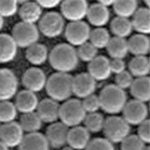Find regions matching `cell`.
Instances as JSON below:
<instances>
[{"mask_svg": "<svg viewBox=\"0 0 150 150\" xmlns=\"http://www.w3.org/2000/svg\"><path fill=\"white\" fill-rule=\"evenodd\" d=\"M52 68L57 72L68 73L74 70L79 58L74 47L68 43H60L55 46L48 55Z\"/></svg>", "mask_w": 150, "mask_h": 150, "instance_id": "obj_1", "label": "cell"}, {"mask_svg": "<svg viewBox=\"0 0 150 150\" xmlns=\"http://www.w3.org/2000/svg\"><path fill=\"white\" fill-rule=\"evenodd\" d=\"M100 108L105 112L115 115L122 112L127 103V95L124 90L114 84L104 87L98 96Z\"/></svg>", "mask_w": 150, "mask_h": 150, "instance_id": "obj_2", "label": "cell"}, {"mask_svg": "<svg viewBox=\"0 0 150 150\" xmlns=\"http://www.w3.org/2000/svg\"><path fill=\"white\" fill-rule=\"evenodd\" d=\"M72 82L73 76L68 73H55L47 79L46 92L57 102L65 101L73 94Z\"/></svg>", "mask_w": 150, "mask_h": 150, "instance_id": "obj_3", "label": "cell"}, {"mask_svg": "<svg viewBox=\"0 0 150 150\" xmlns=\"http://www.w3.org/2000/svg\"><path fill=\"white\" fill-rule=\"evenodd\" d=\"M82 101L76 98L68 99L60 105L59 119L68 128L79 126L86 116Z\"/></svg>", "mask_w": 150, "mask_h": 150, "instance_id": "obj_4", "label": "cell"}, {"mask_svg": "<svg viewBox=\"0 0 150 150\" xmlns=\"http://www.w3.org/2000/svg\"><path fill=\"white\" fill-rule=\"evenodd\" d=\"M103 131L110 142L121 143L129 135L130 127L123 117L114 115L105 119Z\"/></svg>", "mask_w": 150, "mask_h": 150, "instance_id": "obj_5", "label": "cell"}, {"mask_svg": "<svg viewBox=\"0 0 150 150\" xmlns=\"http://www.w3.org/2000/svg\"><path fill=\"white\" fill-rule=\"evenodd\" d=\"M11 35L18 47L27 48L37 43L40 31L35 24L21 21L14 25Z\"/></svg>", "mask_w": 150, "mask_h": 150, "instance_id": "obj_6", "label": "cell"}, {"mask_svg": "<svg viewBox=\"0 0 150 150\" xmlns=\"http://www.w3.org/2000/svg\"><path fill=\"white\" fill-rule=\"evenodd\" d=\"M64 28L65 21L62 15L55 11H50L42 16L38 28L45 37L52 38L62 34Z\"/></svg>", "mask_w": 150, "mask_h": 150, "instance_id": "obj_7", "label": "cell"}, {"mask_svg": "<svg viewBox=\"0 0 150 150\" xmlns=\"http://www.w3.org/2000/svg\"><path fill=\"white\" fill-rule=\"evenodd\" d=\"M91 31L88 24L84 21L70 22L65 29V36L69 45L80 46L89 40Z\"/></svg>", "mask_w": 150, "mask_h": 150, "instance_id": "obj_8", "label": "cell"}, {"mask_svg": "<svg viewBox=\"0 0 150 150\" xmlns=\"http://www.w3.org/2000/svg\"><path fill=\"white\" fill-rule=\"evenodd\" d=\"M122 112L123 118L129 125H139L148 119L149 110L146 104L135 99L126 103Z\"/></svg>", "mask_w": 150, "mask_h": 150, "instance_id": "obj_9", "label": "cell"}, {"mask_svg": "<svg viewBox=\"0 0 150 150\" xmlns=\"http://www.w3.org/2000/svg\"><path fill=\"white\" fill-rule=\"evenodd\" d=\"M63 18L71 22L82 21L87 15L88 4L84 0H67L60 3Z\"/></svg>", "mask_w": 150, "mask_h": 150, "instance_id": "obj_10", "label": "cell"}, {"mask_svg": "<svg viewBox=\"0 0 150 150\" xmlns=\"http://www.w3.org/2000/svg\"><path fill=\"white\" fill-rule=\"evenodd\" d=\"M24 133L19 123L14 121L3 124L0 128V141L9 149L19 147L24 137Z\"/></svg>", "mask_w": 150, "mask_h": 150, "instance_id": "obj_11", "label": "cell"}, {"mask_svg": "<svg viewBox=\"0 0 150 150\" xmlns=\"http://www.w3.org/2000/svg\"><path fill=\"white\" fill-rule=\"evenodd\" d=\"M18 81L13 71L0 69V102L9 101L16 94Z\"/></svg>", "mask_w": 150, "mask_h": 150, "instance_id": "obj_12", "label": "cell"}, {"mask_svg": "<svg viewBox=\"0 0 150 150\" xmlns=\"http://www.w3.org/2000/svg\"><path fill=\"white\" fill-rule=\"evenodd\" d=\"M69 128L62 122H55L48 127L45 137L50 147L62 149L67 144Z\"/></svg>", "mask_w": 150, "mask_h": 150, "instance_id": "obj_13", "label": "cell"}, {"mask_svg": "<svg viewBox=\"0 0 150 150\" xmlns=\"http://www.w3.org/2000/svg\"><path fill=\"white\" fill-rule=\"evenodd\" d=\"M96 87V81L88 73H82L73 77V94L84 98L93 94Z\"/></svg>", "mask_w": 150, "mask_h": 150, "instance_id": "obj_14", "label": "cell"}, {"mask_svg": "<svg viewBox=\"0 0 150 150\" xmlns=\"http://www.w3.org/2000/svg\"><path fill=\"white\" fill-rule=\"evenodd\" d=\"M47 78L41 69L33 67L27 69L22 77V83L27 90L33 93L41 91L46 86Z\"/></svg>", "mask_w": 150, "mask_h": 150, "instance_id": "obj_15", "label": "cell"}, {"mask_svg": "<svg viewBox=\"0 0 150 150\" xmlns=\"http://www.w3.org/2000/svg\"><path fill=\"white\" fill-rule=\"evenodd\" d=\"M60 105L58 102L50 98H44L38 103L36 113L42 122L55 123L59 119Z\"/></svg>", "mask_w": 150, "mask_h": 150, "instance_id": "obj_16", "label": "cell"}, {"mask_svg": "<svg viewBox=\"0 0 150 150\" xmlns=\"http://www.w3.org/2000/svg\"><path fill=\"white\" fill-rule=\"evenodd\" d=\"M88 71V73L96 81L106 80L111 74L110 61L104 56H97L89 62Z\"/></svg>", "mask_w": 150, "mask_h": 150, "instance_id": "obj_17", "label": "cell"}, {"mask_svg": "<svg viewBox=\"0 0 150 150\" xmlns=\"http://www.w3.org/2000/svg\"><path fill=\"white\" fill-rule=\"evenodd\" d=\"M91 141L90 133L84 127L79 125L69 129L67 144L74 150H85Z\"/></svg>", "mask_w": 150, "mask_h": 150, "instance_id": "obj_18", "label": "cell"}, {"mask_svg": "<svg viewBox=\"0 0 150 150\" xmlns=\"http://www.w3.org/2000/svg\"><path fill=\"white\" fill-rule=\"evenodd\" d=\"M38 103L35 93L25 89L19 92L16 96L15 106L18 111L22 114H26L34 112Z\"/></svg>", "mask_w": 150, "mask_h": 150, "instance_id": "obj_19", "label": "cell"}, {"mask_svg": "<svg viewBox=\"0 0 150 150\" xmlns=\"http://www.w3.org/2000/svg\"><path fill=\"white\" fill-rule=\"evenodd\" d=\"M86 16L92 25L97 28L103 27L109 21V10L108 7L97 2L89 6Z\"/></svg>", "mask_w": 150, "mask_h": 150, "instance_id": "obj_20", "label": "cell"}, {"mask_svg": "<svg viewBox=\"0 0 150 150\" xmlns=\"http://www.w3.org/2000/svg\"><path fill=\"white\" fill-rule=\"evenodd\" d=\"M18 52V46L11 35L0 34V64L12 62Z\"/></svg>", "mask_w": 150, "mask_h": 150, "instance_id": "obj_21", "label": "cell"}, {"mask_svg": "<svg viewBox=\"0 0 150 150\" xmlns=\"http://www.w3.org/2000/svg\"><path fill=\"white\" fill-rule=\"evenodd\" d=\"M19 150H50V145L45 135L40 132L29 133L19 146Z\"/></svg>", "mask_w": 150, "mask_h": 150, "instance_id": "obj_22", "label": "cell"}, {"mask_svg": "<svg viewBox=\"0 0 150 150\" xmlns=\"http://www.w3.org/2000/svg\"><path fill=\"white\" fill-rule=\"evenodd\" d=\"M42 13V8L37 2H21V7L19 9V14L21 21L35 24L36 22L40 20Z\"/></svg>", "mask_w": 150, "mask_h": 150, "instance_id": "obj_23", "label": "cell"}, {"mask_svg": "<svg viewBox=\"0 0 150 150\" xmlns=\"http://www.w3.org/2000/svg\"><path fill=\"white\" fill-rule=\"evenodd\" d=\"M150 78L147 76L137 78L130 87L131 95L135 100L145 103L150 98Z\"/></svg>", "mask_w": 150, "mask_h": 150, "instance_id": "obj_24", "label": "cell"}, {"mask_svg": "<svg viewBox=\"0 0 150 150\" xmlns=\"http://www.w3.org/2000/svg\"><path fill=\"white\" fill-rule=\"evenodd\" d=\"M128 51L135 56H146L150 51V39L146 35L134 34L127 41Z\"/></svg>", "mask_w": 150, "mask_h": 150, "instance_id": "obj_25", "label": "cell"}, {"mask_svg": "<svg viewBox=\"0 0 150 150\" xmlns=\"http://www.w3.org/2000/svg\"><path fill=\"white\" fill-rule=\"evenodd\" d=\"M133 29L139 34H149L150 32V11L147 7L138 8L131 21Z\"/></svg>", "mask_w": 150, "mask_h": 150, "instance_id": "obj_26", "label": "cell"}, {"mask_svg": "<svg viewBox=\"0 0 150 150\" xmlns=\"http://www.w3.org/2000/svg\"><path fill=\"white\" fill-rule=\"evenodd\" d=\"M25 56L28 61L32 64L41 65L47 60V48L45 45L36 43L27 48Z\"/></svg>", "mask_w": 150, "mask_h": 150, "instance_id": "obj_27", "label": "cell"}, {"mask_svg": "<svg viewBox=\"0 0 150 150\" xmlns=\"http://www.w3.org/2000/svg\"><path fill=\"white\" fill-rule=\"evenodd\" d=\"M106 48L112 59H123L129 52L127 41L125 38L117 37L111 38Z\"/></svg>", "mask_w": 150, "mask_h": 150, "instance_id": "obj_28", "label": "cell"}, {"mask_svg": "<svg viewBox=\"0 0 150 150\" xmlns=\"http://www.w3.org/2000/svg\"><path fill=\"white\" fill-rule=\"evenodd\" d=\"M130 73L136 78L147 76L150 73V60L146 56H135L129 63Z\"/></svg>", "mask_w": 150, "mask_h": 150, "instance_id": "obj_29", "label": "cell"}, {"mask_svg": "<svg viewBox=\"0 0 150 150\" xmlns=\"http://www.w3.org/2000/svg\"><path fill=\"white\" fill-rule=\"evenodd\" d=\"M111 31L115 37L125 38L131 34L133 27L129 19L116 16L110 23Z\"/></svg>", "mask_w": 150, "mask_h": 150, "instance_id": "obj_30", "label": "cell"}, {"mask_svg": "<svg viewBox=\"0 0 150 150\" xmlns=\"http://www.w3.org/2000/svg\"><path fill=\"white\" fill-rule=\"evenodd\" d=\"M42 122L35 112L23 114L20 119L19 124L24 132L28 134L39 132L42 125Z\"/></svg>", "mask_w": 150, "mask_h": 150, "instance_id": "obj_31", "label": "cell"}, {"mask_svg": "<svg viewBox=\"0 0 150 150\" xmlns=\"http://www.w3.org/2000/svg\"><path fill=\"white\" fill-rule=\"evenodd\" d=\"M112 6L117 16L128 19L138 9V2L134 0L115 1Z\"/></svg>", "mask_w": 150, "mask_h": 150, "instance_id": "obj_32", "label": "cell"}, {"mask_svg": "<svg viewBox=\"0 0 150 150\" xmlns=\"http://www.w3.org/2000/svg\"><path fill=\"white\" fill-rule=\"evenodd\" d=\"M105 121L103 115L96 112L87 114L83 123L89 133H97L103 130Z\"/></svg>", "mask_w": 150, "mask_h": 150, "instance_id": "obj_33", "label": "cell"}, {"mask_svg": "<svg viewBox=\"0 0 150 150\" xmlns=\"http://www.w3.org/2000/svg\"><path fill=\"white\" fill-rule=\"evenodd\" d=\"M111 39L109 31L103 27L96 28L91 31L90 43L97 50L106 47Z\"/></svg>", "mask_w": 150, "mask_h": 150, "instance_id": "obj_34", "label": "cell"}, {"mask_svg": "<svg viewBox=\"0 0 150 150\" xmlns=\"http://www.w3.org/2000/svg\"><path fill=\"white\" fill-rule=\"evenodd\" d=\"M18 110L15 104L10 101L0 102V122L2 124L14 122Z\"/></svg>", "mask_w": 150, "mask_h": 150, "instance_id": "obj_35", "label": "cell"}, {"mask_svg": "<svg viewBox=\"0 0 150 150\" xmlns=\"http://www.w3.org/2000/svg\"><path fill=\"white\" fill-rule=\"evenodd\" d=\"M76 51L79 59L88 62L96 57L98 54V50L88 42L79 46V48Z\"/></svg>", "mask_w": 150, "mask_h": 150, "instance_id": "obj_36", "label": "cell"}, {"mask_svg": "<svg viewBox=\"0 0 150 150\" xmlns=\"http://www.w3.org/2000/svg\"><path fill=\"white\" fill-rule=\"evenodd\" d=\"M145 143L135 134L129 135L121 142V150H144Z\"/></svg>", "mask_w": 150, "mask_h": 150, "instance_id": "obj_37", "label": "cell"}, {"mask_svg": "<svg viewBox=\"0 0 150 150\" xmlns=\"http://www.w3.org/2000/svg\"><path fill=\"white\" fill-rule=\"evenodd\" d=\"M18 2L0 0V16L3 18L13 16L18 10Z\"/></svg>", "mask_w": 150, "mask_h": 150, "instance_id": "obj_38", "label": "cell"}, {"mask_svg": "<svg viewBox=\"0 0 150 150\" xmlns=\"http://www.w3.org/2000/svg\"><path fill=\"white\" fill-rule=\"evenodd\" d=\"M84 150H115L113 143L106 138H96L92 139Z\"/></svg>", "mask_w": 150, "mask_h": 150, "instance_id": "obj_39", "label": "cell"}, {"mask_svg": "<svg viewBox=\"0 0 150 150\" xmlns=\"http://www.w3.org/2000/svg\"><path fill=\"white\" fill-rule=\"evenodd\" d=\"M82 105L87 114L96 112L100 109V103L98 96L93 94L83 98Z\"/></svg>", "mask_w": 150, "mask_h": 150, "instance_id": "obj_40", "label": "cell"}, {"mask_svg": "<svg viewBox=\"0 0 150 150\" xmlns=\"http://www.w3.org/2000/svg\"><path fill=\"white\" fill-rule=\"evenodd\" d=\"M133 78L129 71L124 70L123 72L116 74L115 85L119 88L124 90L130 88L133 82Z\"/></svg>", "mask_w": 150, "mask_h": 150, "instance_id": "obj_41", "label": "cell"}, {"mask_svg": "<svg viewBox=\"0 0 150 150\" xmlns=\"http://www.w3.org/2000/svg\"><path fill=\"white\" fill-rule=\"evenodd\" d=\"M145 144L150 142V123L148 119L140 124L138 128V134L137 135Z\"/></svg>", "mask_w": 150, "mask_h": 150, "instance_id": "obj_42", "label": "cell"}, {"mask_svg": "<svg viewBox=\"0 0 150 150\" xmlns=\"http://www.w3.org/2000/svg\"><path fill=\"white\" fill-rule=\"evenodd\" d=\"M110 69L111 73L118 74L125 70V63L123 59H112L110 61Z\"/></svg>", "mask_w": 150, "mask_h": 150, "instance_id": "obj_43", "label": "cell"}, {"mask_svg": "<svg viewBox=\"0 0 150 150\" xmlns=\"http://www.w3.org/2000/svg\"><path fill=\"white\" fill-rule=\"evenodd\" d=\"M41 8H52L60 5V1H36Z\"/></svg>", "mask_w": 150, "mask_h": 150, "instance_id": "obj_44", "label": "cell"}, {"mask_svg": "<svg viewBox=\"0 0 150 150\" xmlns=\"http://www.w3.org/2000/svg\"><path fill=\"white\" fill-rule=\"evenodd\" d=\"M115 1H110V0H104V1H100L98 2L102 5L103 6L108 7L110 6H112Z\"/></svg>", "mask_w": 150, "mask_h": 150, "instance_id": "obj_45", "label": "cell"}, {"mask_svg": "<svg viewBox=\"0 0 150 150\" xmlns=\"http://www.w3.org/2000/svg\"><path fill=\"white\" fill-rule=\"evenodd\" d=\"M0 150H9V148L0 141Z\"/></svg>", "mask_w": 150, "mask_h": 150, "instance_id": "obj_46", "label": "cell"}, {"mask_svg": "<svg viewBox=\"0 0 150 150\" xmlns=\"http://www.w3.org/2000/svg\"><path fill=\"white\" fill-rule=\"evenodd\" d=\"M4 25V18L0 16V31L2 30V29L3 28Z\"/></svg>", "mask_w": 150, "mask_h": 150, "instance_id": "obj_47", "label": "cell"}, {"mask_svg": "<svg viewBox=\"0 0 150 150\" xmlns=\"http://www.w3.org/2000/svg\"><path fill=\"white\" fill-rule=\"evenodd\" d=\"M60 150H74L73 149H72L71 147H70V146H64L63 147H62V149H60Z\"/></svg>", "mask_w": 150, "mask_h": 150, "instance_id": "obj_48", "label": "cell"}, {"mask_svg": "<svg viewBox=\"0 0 150 150\" xmlns=\"http://www.w3.org/2000/svg\"><path fill=\"white\" fill-rule=\"evenodd\" d=\"M144 3H145V4H146V5H147V8H149V6H150V1H144Z\"/></svg>", "mask_w": 150, "mask_h": 150, "instance_id": "obj_49", "label": "cell"}, {"mask_svg": "<svg viewBox=\"0 0 150 150\" xmlns=\"http://www.w3.org/2000/svg\"><path fill=\"white\" fill-rule=\"evenodd\" d=\"M144 150H150V146H146L144 148Z\"/></svg>", "mask_w": 150, "mask_h": 150, "instance_id": "obj_50", "label": "cell"}, {"mask_svg": "<svg viewBox=\"0 0 150 150\" xmlns=\"http://www.w3.org/2000/svg\"><path fill=\"white\" fill-rule=\"evenodd\" d=\"M3 124H2V123L0 122V128H1V126H2V125Z\"/></svg>", "mask_w": 150, "mask_h": 150, "instance_id": "obj_51", "label": "cell"}]
</instances>
